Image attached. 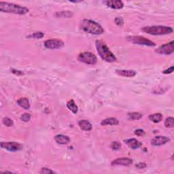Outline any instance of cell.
Returning a JSON list of instances; mask_svg holds the SVG:
<instances>
[{
	"label": "cell",
	"mask_w": 174,
	"mask_h": 174,
	"mask_svg": "<svg viewBox=\"0 0 174 174\" xmlns=\"http://www.w3.org/2000/svg\"><path fill=\"white\" fill-rule=\"evenodd\" d=\"M147 167V165L145 164V163H137V165H136V167H137V169H144Z\"/></svg>",
	"instance_id": "cell-32"
},
{
	"label": "cell",
	"mask_w": 174,
	"mask_h": 174,
	"mask_svg": "<svg viewBox=\"0 0 174 174\" xmlns=\"http://www.w3.org/2000/svg\"><path fill=\"white\" fill-rule=\"evenodd\" d=\"M95 46L99 55L103 60L108 63H113L116 61V56L109 51V48L104 42L97 40L95 42Z\"/></svg>",
	"instance_id": "cell-2"
},
{
	"label": "cell",
	"mask_w": 174,
	"mask_h": 174,
	"mask_svg": "<svg viewBox=\"0 0 174 174\" xmlns=\"http://www.w3.org/2000/svg\"><path fill=\"white\" fill-rule=\"evenodd\" d=\"M163 115L161 113H155L149 116V119L154 123H158L163 120Z\"/></svg>",
	"instance_id": "cell-20"
},
{
	"label": "cell",
	"mask_w": 174,
	"mask_h": 174,
	"mask_svg": "<svg viewBox=\"0 0 174 174\" xmlns=\"http://www.w3.org/2000/svg\"><path fill=\"white\" fill-rule=\"evenodd\" d=\"M116 72L119 76L127 78H133L137 74L136 71L132 69H116Z\"/></svg>",
	"instance_id": "cell-13"
},
{
	"label": "cell",
	"mask_w": 174,
	"mask_h": 174,
	"mask_svg": "<svg viewBox=\"0 0 174 174\" xmlns=\"http://www.w3.org/2000/svg\"><path fill=\"white\" fill-rule=\"evenodd\" d=\"M80 27L84 31L93 35H101L104 33V29L101 25L94 20L84 19L80 22Z\"/></svg>",
	"instance_id": "cell-1"
},
{
	"label": "cell",
	"mask_w": 174,
	"mask_h": 174,
	"mask_svg": "<svg viewBox=\"0 0 174 174\" xmlns=\"http://www.w3.org/2000/svg\"><path fill=\"white\" fill-rule=\"evenodd\" d=\"M174 52V41L163 44L156 50V52L160 55H169Z\"/></svg>",
	"instance_id": "cell-7"
},
{
	"label": "cell",
	"mask_w": 174,
	"mask_h": 174,
	"mask_svg": "<svg viewBox=\"0 0 174 174\" xmlns=\"http://www.w3.org/2000/svg\"><path fill=\"white\" fill-rule=\"evenodd\" d=\"M165 126L167 128H173L174 127V118L173 117H167L166 118Z\"/></svg>",
	"instance_id": "cell-23"
},
{
	"label": "cell",
	"mask_w": 174,
	"mask_h": 174,
	"mask_svg": "<svg viewBox=\"0 0 174 174\" xmlns=\"http://www.w3.org/2000/svg\"><path fill=\"white\" fill-rule=\"evenodd\" d=\"M119 121L116 118H113V117H111V118H105L104 120H103L101 125L102 126H107V125H118Z\"/></svg>",
	"instance_id": "cell-17"
},
{
	"label": "cell",
	"mask_w": 174,
	"mask_h": 174,
	"mask_svg": "<svg viewBox=\"0 0 174 174\" xmlns=\"http://www.w3.org/2000/svg\"><path fill=\"white\" fill-rule=\"evenodd\" d=\"M104 3L109 8L116 10L122 9L124 6L123 2L120 0H108V1L104 2Z\"/></svg>",
	"instance_id": "cell-12"
},
{
	"label": "cell",
	"mask_w": 174,
	"mask_h": 174,
	"mask_svg": "<svg viewBox=\"0 0 174 174\" xmlns=\"http://www.w3.org/2000/svg\"><path fill=\"white\" fill-rule=\"evenodd\" d=\"M11 72L16 76H20L24 75V72H22V71H20V70H17V69H11Z\"/></svg>",
	"instance_id": "cell-31"
},
{
	"label": "cell",
	"mask_w": 174,
	"mask_h": 174,
	"mask_svg": "<svg viewBox=\"0 0 174 174\" xmlns=\"http://www.w3.org/2000/svg\"><path fill=\"white\" fill-rule=\"evenodd\" d=\"M2 123L6 127H12L14 125V122L12 121V119H10L8 117H6V118H3L2 120Z\"/></svg>",
	"instance_id": "cell-25"
},
{
	"label": "cell",
	"mask_w": 174,
	"mask_h": 174,
	"mask_svg": "<svg viewBox=\"0 0 174 174\" xmlns=\"http://www.w3.org/2000/svg\"><path fill=\"white\" fill-rule=\"evenodd\" d=\"M110 147L114 150H118L120 148V147H121V144H120V143L118 142V141H113L111 144Z\"/></svg>",
	"instance_id": "cell-26"
},
{
	"label": "cell",
	"mask_w": 174,
	"mask_h": 174,
	"mask_svg": "<svg viewBox=\"0 0 174 174\" xmlns=\"http://www.w3.org/2000/svg\"><path fill=\"white\" fill-rule=\"evenodd\" d=\"M115 23L118 26L121 27L124 24V20L121 17H117L115 19Z\"/></svg>",
	"instance_id": "cell-29"
},
{
	"label": "cell",
	"mask_w": 174,
	"mask_h": 174,
	"mask_svg": "<svg viewBox=\"0 0 174 174\" xmlns=\"http://www.w3.org/2000/svg\"><path fill=\"white\" fill-rule=\"evenodd\" d=\"M17 104L20 107L25 109H30V104L29 101V99L26 97L20 98L17 101Z\"/></svg>",
	"instance_id": "cell-18"
},
{
	"label": "cell",
	"mask_w": 174,
	"mask_h": 174,
	"mask_svg": "<svg viewBox=\"0 0 174 174\" xmlns=\"http://www.w3.org/2000/svg\"><path fill=\"white\" fill-rule=\"evenodd\" d=\"M78 125L80 129L84 131H91L92 128H93L91 123L86 120H80L78 122Z\"/></svg>",
	"instance_id": "cell-16"
},
{
	"label": "cell",
	"mask_w": 174,
	"mask_h": 174,
	"mask_svg": "<svg viewBox=\"0 0 174 174\" xmlns=\"http://www.w3.org/2000/svg\"><path fill=\"white\" fill-rule=\"evenodd\" d=\"M125 143L131 149H137L140 148L141 145H142V143L140 142V141H138L137 140L135 139V138H131V139H127L125 140Z\"/></svg>",
	"instance_id": "cell-14"
},
{
	"label": "cell",
	"mask_w": 174,
	"mask_h": 174,
	"mask_svg": "<svg viewBox=\"0 0 174 174\" xmlns=\"http://www.w3.org/2000/svg\"><path fill=\"white\" fill-rule=\"evenodd\" d=\"M40 173H42V174H52V173H55V172H53V171H52L51 169H50L47 168V167L42 168Z\"/></svg>",
	"instance_id": "cell-28"
},
{
	"label": "cell",
	"mask_w": 174,
	"mask_h": 174,
	"mask_svg": "<svg viewBox=\"0 0 174 174\" xmlns=\"http://www.w3.org/2000/svg\"><path fill=\"white\" fill-rule=\"evenodd\" d=\"M170 139L169 137L162 136H158L152 140L151 144L154 145V146H161V145H165V144L168 143Z\"/></svg>",
	"instance_id": "cell-11"
},
{
	"label": "cell",
	"mask_w": 174,
	"mask_h": 174,
	"mask_svg": "<svg viewBox=\"0 0 174 174\" xmlns=\"http://www.w3.org/2000/svg\"><path fill=\"white\" fill-rule=\"evenodd\" d=\"M134 133L136 135V136H143L145 134V132H144V131L143 129H136V131H135V132Z\"/></svg>",
	"instance_id": "cell-30"
},
{
	"label": "cell",
	"mask_w": 174,
	"mask_h": 174,
	"mask_svg": "<svg viewBox=\"0 0 174 174\" xmlns=\"http://www.w3.org/2000/svg\"><path fill=\"white\" fill-rule=\"evenodd\" d=\"M133 160L127 157H121L116 158L111 163V165L112 166L116 165H121V166H129L132 165Z\"/></svg>",
	"instance_id": "cell-10"
},
{
	"label": "cell",
	"mask_w": 174,
	"mask_h": 174,
	"mask_svg": "<svg viewBox=\"0 0 174 174\" xmlns=\"http://www.w3.org/2000/svg\"><path fill=\"white\" fill-rule=\"evenodd\" d=\"M55 140L56 143L61 145H66L70 142V139L69 137L61 134L56 135L55 137Z\"/></svg>",
	"instance_id": "cell-15"
},
{
	"label": "cell",
	"mask_w": 174,
	"mask_h": 174,
	"mask_svg": "<svg viewBox=\"0 0 174 174\" xmlns=\"http://www.w3.org/2000/svg\"><path fill=\"white\" fill-rule=\"evenodd\" d=\"M56 17H63V18H70L73 16V13L69 11H62L56 13Z\"/></svg>",
	"instance_id": "cell-22"
},
{
	"label": "cell",
	"mask_w": 174,
	"mask_h": 174,
	"mask_svg": "<svg viewBox=\"0 0 174 174\" xmlns=\"http://www.w3.org/2000/svg\"><path fill=\"white\" fill-rule=\"evenodd\" d=\"M127 40L135 44H139V45H144L147 46V47H154L156 46V44L152 41L148 40L142 36H139V35H135V36H128L127 38Z\"/></svg>",
	"instance_id": "cell-6"
},
{
	"label": "cell",
	"mask_w": 174,
	"mask_h": 174,
	"mask_svg": "<svg viewBox=\"0 0 174 174\" xmlns=\"http://www.w3.org/2000/svg\"><path fill=\"white\" fill-rule=\"evenodd\" d=\"M44 47L48 49H59L61 48L64 47L63 42L57 40V39H54V40H47L44 42Z\"/></svg>",
	"instance_id": "cell-8"
},
{
	"label": "cell",
	"mask_w": 174,
	"mask_h": 174,
	"mask_svg": "<svg viewBox=\"0 0 174 174\" xmlns=\"http://www.w3.org/2000/svg\"><path fill=\"white\" fill-rule=\"evenodd\" d=\"M20 119L22 120L23 122H29L31 119V115L28 113H25L20 116Z\"/></svg>",
	"instance_id": "cell-27"
},
{
	"label": "cell",
	"mask_w": 174,
	"mask_h": 174,
	"mask_svg": "<svg viewBox=\"0 0 174 174\" xmlns=\"http://www.w3.org/2000/svg\"><path fill=\"white\" fill-rule=\"evenodd\" d=\"M1 147L10 152H17L23 149V145L16 142H2Z\"/></svg>",
	"instance_id": "cell-9"
},
{
	"label": "cell",
	"mask_w": 174,
	"mask_h": 174,
	"mask_svg": "<svg viewBox=\"0 0 174 174\" xmlns=\"http://www.w3.org/2000/svg\"><path fill=\"white\" fill-rule=\"evenodd\" d=\"M44 36V33L43 32L41 31H38V32H35V33L31 34L27 36V38H33V39H42Z\"/></svg>",
	"instance_id": "cell-24"
},
{
	"label": "cell",
	"mask_w": 174,
	"mask_h": 174,
	"mask_svg": "<svg viewBox=\"0 0 174 174\" xmlns=\"http://www.w3.org/2000/svg\"><path fill=\"white\" fill-rule=\"evenodd\" d=\"M79 61L84 63L87 65H95L97 63V58L93 53L91 52H82L78 56Z\"/></svg>",
	"instance_id": "cell-5"
},
{
	"label": "cell",
	"mask_w": 174,
	"mask_h": 174,
	"mask_svg": "<svg viewBox=\"0 0 174 174\" xmlns=\"http://www.w3.org/2000/svg\"><path fill=\"white\" fill-rule=\"evenodd\" d=\"M67 107L71 112H72L74 114H77L78 112V108L77 105L76 104L75 101L73 99H71L67 104Z\"/></svg>",
	"instance_id": "cell-19"
},
{
	"label": "cell",
	"mask_w": 174,
	"mask_h": 174,
	"mask_svg": "<svg viewBox=\"0 0 174 174\" xmlns=\"http://www.w3.org/2000/svg\"><path fill=\"white\" fill-rule=\"evenodd\" d=\"M0 11L2 12L13 13L16 15H24L29 12V9L15 3L8 2H0Z\"/></svg>",
	"instance_id": "cell-3"
},
{
	"label": "cell",
	"mask_w": 174,
	"mask_h": 174,
	"mask_svg": "<svg viewBox=\"0 0 174 174\" xmlns=\"http://www.w3.org/2000/svg\"><path fill=\"white\" fill-rule=\"evenodd\" d=\"M141 31L145 33L153 35H167L173 33V29L171 27L163 26V25H155V26H147L141 29Z\"/></svg>",
	"instance_id": "cell-4"
},
{
	"label": "cell",
	"mask_w": 174,
	"mask_h": 174,
	"mask_svg": "<svg viewBox=\"0 0 174 174\" xmlns=\"http://www.w3.org/2000/svg\"><path fill=\"white\" fill-rule=\"evenodd\" d=\"M173 69H174V68H173V66H172L171 67H169V68H168V69H165V70H164L163 72V74H171V73H172L173 72Z\"/></svg>",
	"instance_id": "cell-33"
},
{
	"label": "cell",
	"mask_w": 174,
	"mask_h": 174,
	"mask_svg": "<svg viewBox=\"0 0 174 174\" xmlns=\"http://www.w3.org/2000/svg\"><path fill=\"white\" fill-rule=\"evenodd\" d=\"M143 117L142 114L140 112H131L129 113L127 115V118L130 120H138Z\"/></svg>",
	"instance_id": "cell-21"
}]
</instances>
